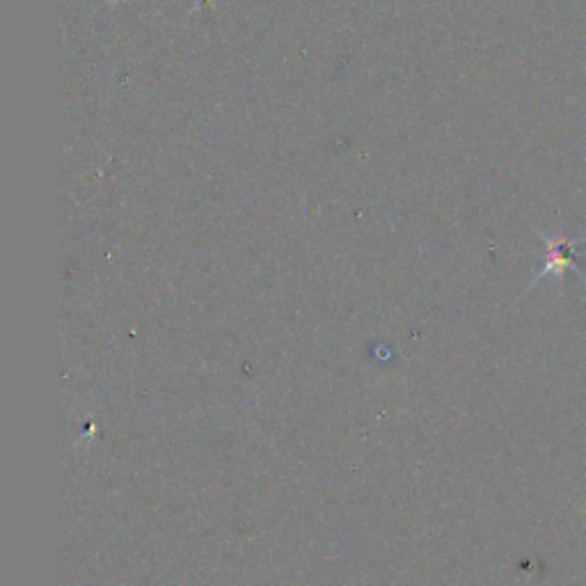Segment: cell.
<instances>
[{"label": "cell", "instance_id": "cell-1", "mask_svg": "<svg viewBox=\"0 0 586 586\" xmlns=\"http://www.w3.org/2000/svg\"><path fill=\"white\" fill-rule=\"evenodd\" d=\"M536 234H539L540 241L545 243V264L539 271V275L534 278V284L539 282L540 278H545V275H555V278L561 280L568 268L575 271L577 275L584 280L582 271L577 268V246H580L582 241H575V239L571 241V239H564V236H548L540 230H536ZM534 284H532V287H534Z\"/></svg>", "mask_w": 586, "mask_h": 586}]
</instances>
